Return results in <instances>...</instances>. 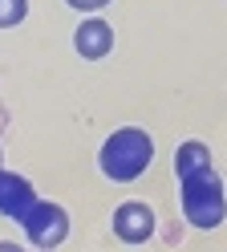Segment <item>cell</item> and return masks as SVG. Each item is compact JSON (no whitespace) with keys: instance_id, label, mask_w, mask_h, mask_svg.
<instances>
[{"instance_id":"cell-2","label":"cell","mask_w":227,"mask_h":252,"mask_svg":"<svg viewBox=\"0 0 227 252\" xmlns=\"http://www.w3.org/2000/svg\"><path fill=\"white\" fill-rule=\"evenodd\" d=\"M178 183H183V216H187V224L199 228V232L219 228L223 216H227V195H223V179L215 175V167H203V171H195V175L178 179Z\"/></svg>"},{"instance_id":"cell-11","label":"cell","mask_w":227,"mask_h":252,"mask_svg":"<svg viewBox=\"0 0 227 252\" xmlns=\"http://www.w3.org/2000/svg\"><path fill=\"white\" fill-rule=\"evenodd\" d=\"M0 163H4V155H0Z\"/></svg>"},{"instance_id":"cell-1","label":"cell","mask_w":227,"mask_h":252,"mask_svg":"<svg viewBox=\"0 0 227 252\" xmlns=\"http://www.w3.org/2000/svg\"><path fill=\"white\" fill-rule=\"evenodd\" d=\"M154 159V143L150 134L138 130V126H122V130H114L106 143H102V155H97V163H102V175H110L114 183H134L146 167Z\"/></svg>"},{"instance_id":"cell-3","label":"cell","mask_w":227,"mask_h":252,"mask_svg":"<svg viewBox=\"0 0 227 252\" xmlns=\"http://www.w3.org/2000/svg\"><path fill=\"white\" fill-rule=\"evenodd\" d=\"M21 224H25L28 244H37V248H57V244H65V236H69V212H65L61 203L37 199V208H32Z\"/></svg>"},{"instance_id":"cell-7","label":"cell","mask_w":227,"mask_h":252,"mask_svg":"<svg viewBox=\"0 0 227 252\" xmlns=\"http://www.w3.org/2000/svg\"><path fill=\"white\" fill-rule=\"evenodd\" d=\"M203 167H211V147L207 143L191 138V143H183L174 151V175L178 179H187V175H195V171H203Z\"/></svg>"},{"instance_id":"cell-10","label":"cell","mask_w":227,"mask_h":252,"mask_svg":"<svg viewBox=\"0 0 227 252\" xmlns=\"http://www.w3.org/2000/svg\"><path fill=\"white\" fill-rule=\"evenodd\" d=\"M0 252H25L21 244H12V240H0Z\"/></svg>"},{"instance_id":"cell-8","label":"cell","mask_w":227,"mask_h":252,"mask_svg":"<svg viewBox=\"0 0 227 252\" xmlns=\"http://www.w3.org/2000/svg\"><path fill=\"white\" fill-rule=\"evenodd\" d=\"M28 17V0H0V29H12Z\"/></svg>"},{"instance_id":"cell-4","label":"cell","mask_w":227,"mask_h":252,"mask_svg":"<svg viewBox=\"0 0 227 252\" xmlns=\"http://www.w3.org/2000/svg\"><path fill=\"white\" fill-rule=\"evenodd\" d=\"M154 212L150 203L142 199H130V203H118V212H114V232H118L122 244H146L154 236Z\"/></svg>"},{"instance_id":"cell-6","label":"cell","mask_w":227,"mask_h":252,"mask_svg":"<svg viewBox=\"0 0 227 252\" xmlns=\"http://www.w3.org/2000/svg\"><path fill=\"white\" fill-rule=\"evenodd\" d=\"M73 49L85 57V61H102V57L114 49V29H110L106 21H97V17L81 21L77 33H73Z\"/></svg>"},{"instance_id":"cell-5","label":"cell","mask_w":227,"mask_h":252,"mask_svg":"<svg viewBox=\"0 0 227 252\" xmlns=\"http://www.w3.org/2000/svg\"><path fill=\"white\" fill-rule=\"evenodd\" d=\"M32 208H37V187H32L25 175L0 167V216L8 220H25Z\"/></svg>"},{"instance_id":"cell-9","label":"cell","mask_w":227,"mask_h":252,"mask_svg":"<svg viewBox=\"0 0 227 252\" xmlns=\"http://www.w3.org/2000/svg\"><path fill=\"white\" fill-rule=\"evenodd\" d=\"M110 0H69V8H81V12H93V8H106Z\"/></svg>"}]
</instances>
